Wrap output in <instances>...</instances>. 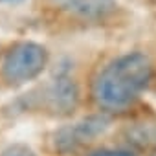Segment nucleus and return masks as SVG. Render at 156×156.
<instances>
[{
  "instance_id": "obj_1",
  "label": "nucleus",
  "mask_w": 156,
  "mask_h": 156,
  "mask_svg": "<svg viewBox=\"0 0 156 156\" xmlns=\"http://www.w3.org/2000/svg\"><path fill=\"white\" fill-rule=\"evenodd\" d=\"M152 77V62L147 55L132 51L108 62L94 79L92 96L105 110H125L147 88Z\"/></svg>"
},
{
  "instance_id": "obj_2",
  "label": "nucleus",
  "mask_w": 156,
  "mask_h": 156,
  "mask_svg": "<svg viewBox=\"0 0 156 156\" xmlns=\"http://www.w3.org/2000/svg\"><path fill=\"white\" fill-rule=\"evenodd\" d=\"M48 64V51L37 42H20L13 46L4 62L2 75L8 83H26L31 81Z\"/></svg>"
},
{
  "instance_id": "obj_3",
  "label": "nucleus",
  "mask_w": 156,
  "mask_h": 156,
  "mask_svg": "<svg viewBox=\"0 0 156 156\" xmlns=\"http://www.w3.org/2000/svg\"><path fill=\"white\" fill-rule=\"evenodd\" d=\"M79 103V88L70 77H57L42 90V105L53 116H70Z\"/></svg>"
},
{
  "instance_id": "obj_4",
  "label": "nucleus",
  "mask_w": 156,
  "mask_h": 156,
  "mask_svg": "<svg viewBox=\"0 0 156 156\" xmlns=\"http://www.w3.org/2000/svg\"><path fill=\"white\" fill-rule=\"evenodd\" d=\"M59 9L81 17V19H103L116 9V0H51Z\"/></svg>"
},
{
  "instance_id": "obj_5",
  "label": "nucleus",
  "mask_w": 156,
  "mask_h": 156,
  "mask_svg": "<svg viewBox=\"0 0 156 156\" xmlns=\"http://www.w3.org/2000/svg\"><path fill=\"white\" fill-rule=\"evenodd\" d=\"M110 123L112 121L107 114H92V116L83 118L81 121H77L75 125H72V130H73L77 141L83 145V143L92 141L94 138L105 134L110 129Z\"/></svg>"
},
{
  "instance_id": "obj_6",
  "label": "nucleus",
  "mask_w": 156,
  "mask_h": 156,
  "mask_svg": "<svg viewBox=\"0 0 156 156\" xmlns=\"http://www.w3.org/2000/svg\"><path fill=\"white\" fill-rule=\"evenodd\" d=\"M125 138L138 149H156V123H136L125 130Z\"/></svg>"
},
{
  "instance_id": "obj_7",
  "label": "nucleus",
  "mask_w": 156,
  "mask_h": 156,
  "mask_svg": "<svg viewBox=\"0 0 156 156\" xmlns=\"http://www.w3.org/2000/svg\"><path fill=\"white\" fill-rule=\"evenodd\" d=\"M81 147V143L77 141L73 130H72V125L70 127H62L59 130L53 132V149L61 154H70L73 151H77Z\"/></svg>"
},
{
  "instance_id": "obj_8",
  "label": "nucleus",
  "mask_w": 156,
  "mask_h": 156,
  "mask_svg": "<svg viewBox=\"0 0 156 156\" xmlns=\"http://www.w3.org/2000/svg\"><path fill=\"white\" fill-rule=\"evenodd\" d=\"M0 156H37V154L33 152L31 147H28L24 143H13V145L6 147Z\"/></svg>"
},
{
  "instance_id": "obj_9",
  "label": "nucleus",
  "mask_w": 156,
  "mask_h": 156,
  "mask_svg": "<svg viewBox=\"0 0 156 156\" xmlns=\"http://www.w3.org/2000/svg\"><path fill=\"white\" fill-rule=\"evenodd\" d=\"M88 156H136L129 151H116V149H99V151H94L90 152Z\"/></svg>"
},
{
  "instance_id": "obj_10",
  "label": "nucleus",
  "mask_w": 156,
  "mask_h": 156,
  "mask_svg": "<svg viewBox=\"0 0 156 156\" xmlns=\"http://www.w3.org/2000/svg\"><path fill=\"white\" fill-rule=\"evenodd\" d=\"M24 0H0V4H20Z\"/></svg>"
}]
</instances>
